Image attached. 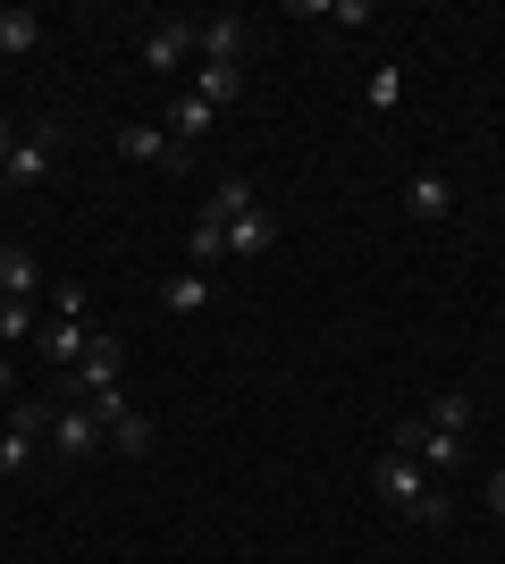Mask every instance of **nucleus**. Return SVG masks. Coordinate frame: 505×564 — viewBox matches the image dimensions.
<instances>
[{"instance_id": "obj_1", "label": "nucleus", "mask_w": 505, "mask_h": 564, "mask_svg": "<svg viewBox=\"0 0 505 564\" xmlns=\"http://www.w3.org/2000/svg\"><path fill=\"white\" fill-rule=\"evenodd\" d=\"M51 438V404H34L25 397L18 413H9V430H0V480H18L25 464H34V447Z\"/></svg>"}, {"instance_id": "obj_2", "label": "nucleus", "mask_w": 505, "mask_h": 564, "mask_svg": "<svg viewBox=\"0 0 505 564\" xmlns=\"http://www.w3.org/2000/svg\"><path fill=\"white\" fill-rule=\"evenodd\" d=\"M186 59H202V18H161L144 34V68H186Z\"/></svg>"}, {"instance_id": "obj_3", "label": "nucleus", "mask_w": 505, "mask_h": 564, "mask_svg": "<svg viewBox=\"0 0 505 564\" xmlns=\"http://www.w3.org/2000/svg\"><path fill=\"white\" fill-rule=\"evenodd\" d=\"M94 447H110L101 422H94V404H59V413H51V455H59V464H85Z\"/></svg>"}, {"instance_id": "obj_4", "label": "nucleus", "mask_w": 505, "mask_h": 564, "mask_svg": "<svg viewBox=\"0 0 505 564\" xmlns=\"http://www.w3.org/2000/svg\"><path fill=\"white\" fill-rule=\"evenodd\" d=\"M101 388H119V337H110V329H94V346H85L76 379L59 388V404H76V397H101Z\"/></svg>"}, {"instance_id": "obj_5", "label": "nucleus", "mask_w": 505, "mask_h": 564, "mask_svg": "<svg viewBox=\"0 0 505 564\" xmlns=\"http://www.w3.org/2000/svg\"><path fill=\"white\" fill-rule=\"evenodd\" d=\"M371 480H380V497H387V506H405V514H413V506H421V497H430V489H438L430 471L413 464V455H396V447H387V455H380V471H371Z\"/></svg>"}, {"instance_id": "obj_6", "label": "nucleus", "mask_w": 505, "mask_h": 564, "mask_svg": "<svg viewBox=\"0 0 505 564\" xmlns=\"http://www.w3.org/2000/svg\"><path fill=\"white\" fill-rule=\"evenodd\" d=\"M51 152H59V127L18 135V152H9V169H0V186H43V177H51Z\"/></svg>"}, {"instance_id": "obj_7", "label": "nucleus", "mask_w": 505, "mask_h": 564, "mask_svg": "<svg viewBox=\"0 0 505 564\" xmlns=\"http://www.w3.org/2000/svg\"><path fill=\"white\" fill-rule=\"evenodd\" d=\"M244 51H253V25L244 18H202V59H228V68H244Z\"/></svg>"}, {"instance_id": "obj_8", "label": "nucleus", "mask_w": 505, "mask_h": 564, "mask_svg": "<svg viewBox=\"0 0 505 564\" xmlns=\"http://www.w3.org/2000/svg\"><path fill=\"white\" fill-rule=\"evenodd\" d=\"M119 152L152 169H186V143H168V127H119Z\"/></svg>"}, {"instance_id": "obj_9", "label": "nucleus", "mask_w": 505, "mask_h": 564, "mask_svg": "<svg viewBox=\"0 0 505 564\" xmlns=\"http://www.w3.org/2000/svg\"><path fill=\"white\" fill-rule=\"evenodd\" d=\"M270 245H278V219H270L262 203H253V212H237V219H228V253H237V261H262Z\"/></svg>"}, {"instance_id": "obj_10", "label": "nucleus", "mask_w": 505, "mask_h": 564, "mask_svg": "<svg viewBox=\"0 0 505 564\" xmlns=\"http://www.w3.org/2000/svg\"><path fill=\"white\" fill-rule=\"evenodd\" d=\"M0 295H18V304L43 295V261L25 253V245H0Z\"/></svg>"}, {"instance_id": "obj_11", "label": "nucleus", "mask_w": 505, "mask_h": 564, "mask_svg": "<svg viewBox=\"0 0 505 564\" xmlns=\"http://www.w3.org/2000/svg\"><path fill=\"white\" fill-rule=\"evenodd\" d=\"M211 127H219V110H211V101H194V94H177V101H168V143H186V152H194V143L211 135Z\"/></svg>"}, {"instance_id": "obj_12", "label": "nucleus", "mask_w": 505, "mask_h": 564, "mask_svg": "<svg viewBox=\"0 0 505 564\" xmlns=\"http://www.w3.org/2000/svg\"><path fill=\"white\" fill-rule=\"evenodd\" d=\"M237 94H244V68H228V59H202V68H194V101H211V110H228Z\"/></svg>"}, {"instance_id": "obj_13", "label": "nucleus", "mask_w": 505, "mask_h": 564, "mask_svg": "<svg viewBox=\"0 0 505 564\" xmlns=\"http://www.w3.org/2000/svg\"><path fill=\"white\" fill-rule=\"evenodd\" d=\"M34 346H43L51 362H85V346H94V329H85V321H43V329H34Z\"/></svg>"}, {"instance_id": "obj_14", "label": "nucleus", "mask_w": 505, "mask_h": 564, "mask_svg": "<svg viewBox=\"0 0 505 564\" xmlns=\"http://www.w3.org/2000/svg\"><path fill=\"white\" fill-rule=\"evenodd\" d=\"M405 212L413 219H455V186H447V177H413V186H405Z\"/></svg>"}, {"instance_id": "obj_15", "label": "nucleus", "mask_w": 505, "mask_h": 564, "mask_svg": "<svg viewBox=\"0 0 505 564\" xmlns=\"http://www.w3.org/2000/svg\"><path fill=\"white\" fill-rule=\"evenodd\" d=\"M211 261H228V228H219V219H194L186 228V270H211Z\"/></svg>"}, {"instance_id": "obj_16", "label": "nucleus", "mask_w": 505, "mask_h": 564, "mask_svg": "<svg viewBox=\"0 0 505 564\" xmlns=\"http://www.w3.org/2000/svg\"><path fill=\"white\" fill-rule=\"evenodd\" d=\"M211 295H219V286L202 279V270H177V279L161 286V304H168V312H202V304H211Z\"/></svg>"}, {"instance_id": "obj_17", "label": "nucleus", "mask_w": 505, "mask_h": 564, "mask_svg": "<svg viewBox=\"0 0 505 564\" xmlns=\"http://www.w3.org/2000/svg\"><path fill=\"white\" fill-rule=\"evenodd\" d=\"M152 438H161V430H152V413H135V404L110 422V447H119V455H152Z\"/></svg>"}, {"instance_id": "obj_18", "label": "nucleus", "mask_w": 505, "mask_h": 564, "mask_svg": "<svg viewBox=\"0 0 505 564\" xmlns=\"http://www.w3.org/2000/svg\"><path fill=\"white\" fill-rule=\"evenodd\" d=\"M43 43V18L34 9H0V51H34Z\"/></svg>"}, {"instance_id": "obj_19", "label": "nucleus", "mask_w": 505, "mask_h": 564, "mask_svg": "<svg viewBox=\"0 0 505 564\" xmlns=\"http://www.w3.org/2000/svg\"><path fill=\"white\" fill-rule=\"evenodd\" d=\"M237 212H253V186H244V177H228V186H211V203H202V219H219V228H228V219Z\"/></svg>"}, {"instance_id": "obj_20", "label": "nucleus", "mask_w": 505, "mask_h": 564, "mask_svg": "<svg viewBox=\"0 0 505 564\" xmlns=\"http://www.w3.org/2000/svg\"><path fill=\"white\" fill-rule=\"evenodd\" d=\"M421 422H430V430H447V438H463V430H472V397H438L430 413H421Z\"/></svg>"}, {"instance_id": "obj_21", "label": "nucleus", "mask_w": 505, "mask_h": 564, "mask_svg": "<svg viewBox=\"0 0 505 564\" xmlns=\"http://www.w3.org/2000/svg\"><path fill=\"white\" fill-rule=\"evenodd\" d=\"M362 101H371V110H396V101H405V68H371Z\"/></svg>"}, {"instance_id": "obj_22", "label": "nucleus", "mask_w": 505, "mask_h": 564, "mask_svg": "<svg viewBox=\"0 0 505 564\" xmlns=\"http://www.w3.org/2000/svg\"><path fill=\"white\" fill-rule=\"evenodd\" d=\"M320 25L354 34V25H371V0H320Z\"/></svg>"}, {"instance_id": "obj_23", "label": "nucleus", "mask_w": 505, "mask_h": 564, "mask_svg": "<svg viewBox=\"0 0 505 564\" xmlns=\"http://www.w3.org/2000/svg\"><path fill=\"white\" fill-rule=\"evenodd\" d=\"M18 337H34V304L0 295V346H18Z\"/></svg>"}, {"instance_id": "obj_24", "label": "nucleus", "mask_w": 505, "mask_h": 564, "mask_svg": "<svg viewBox=\"0 0 505 564\" xmlns=\"http://www.w3.org/2000/svg\"><path fill=\"white\" fill-rule=\"evenodd\" d=\"M85 304H94V295H85V286H51V321H85Z\"/></svg>"}, {"instance_id": "obj_25", "label": "nucleus", "mask_w": 505, "mask_h": 564, "mask_svg": "<svg viewBox=\"0 0 505 564\" xmlns=\"http://www.w3.org/2000/svg\"><path fill=\"white\" fill-rule=\"evenodd\" d=\"M447 514H455V497H447V489H430L421 506H413V522H447Z\"/></svg>"}, {"instance_id": "obj_26", "label": "nucleus", "mask_w": 505, "mask_h": 564, "mask_svg": "<svg viewBox=\"0 0 505 564\" xmlns=\"http://www.w3.org/2000/svg\"><path fill=\"white\" fill-rule=\"evenodd\" d=\"M488 514H505V464L488 471Z\"/></svg>"}, {"instance_id": "obj_27", "label": "nucleus", "mask_w": 505, "mask_h": 564, "mask_svg": "<svg viewBox=\"0 0 505 564\" xmlns=\"http://www.w3.org/2000/svg\"><path fill=\"white\" fill-rule=\"evenodd\" d=\"M9 152H18V135H9V127H0V169H9Z\"/></svg>"}, {"instance_id": "obj_28", "label": "nucleus", "mask_w": 505, "mask_h": 564, "mask_svg": "<svg viewBox=\"0 0 505 564\" xmlns=\"http://www.w3.org/2000/svg\"><path fill=\"white\" fill-rule=\"evenodd\" d=\"M0 397H9V362H0Z\"/></svg>"}]
</instances>
